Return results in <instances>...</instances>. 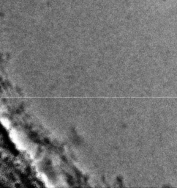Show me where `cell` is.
<instances>
[{
  "label": "cell",
  "mask_w": 177,
  "mask_h": 188,
  "mask_svg": "<svg viewBox=\"0 0 177 188\" xmlns=\"http://www.w3.org/2000/svg\"><path fill=\"white\" fill-rule=\"evenodd\" d=\"M10 137H11L12 141L16 143V145L18 147L20 148V149H23V144L21 143V140H20L19 136L16 134V132L12 131V132H10Z\"/></svg>",
  "instance_id": "1"
},
{
  "label": "cell",
  "mask_w": 177,
  "mask_h": 188,
  "mask_svg": "<svg viewBox=\"0 0 177 188\" xmlns=\"http://www.w3.org/2000/svg\"><path fill=\"white\" fill-rule=\"evenodd\" d=\"M2 123L3 125H4L5 127H7V128L10 126V122H9V120L6 119V118H2Z\"/></svg>",
  "instance_id": "2"
}]
</instances>
